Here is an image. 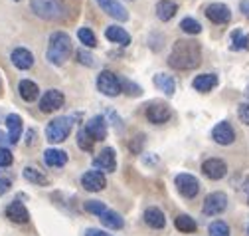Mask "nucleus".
Returning <instances> with one entry per match:
<instances>
[{"label":"nucleus","mask_w":249,"mask_h":236,"mask_svg":"<svg viewBox=\"0 0 249 236\" xmlns=\"http://www.w3.org/2000/svg\"><path fill=\"white\" fill-rule=\"evenodd\" d=\"M97 90L103 94V96H109V98H117L121 94V79L109 72V70H103L99 76H97Z\"/></svg>","instance_id":"7"},{"label":"nucleus","mask_w":249,"mask_h":236,"mask_svg":"<svg viewBox=\"0 0 249 236\" xmlns=\"http://www.w3.org/2000/svg\"><path fill=\"white\" fill-rule=\"evenodd\" d=\"M75 60H77L79 64L87 66V68H95V66H97L95 58H93L91 54H87V52H83V50H77V52H75Z\"/></svg>","instance_id":"37"},{"label":"nucleus","mask_w":249,"mask_h":236,"mask_svg":"<svg viewBox=\"0 0 249 236\" xmlns=\"http://www.w3.org/2000/svg\"><path fill=\"white\" fill-rule=\"evenodd\" d=\"M152 83L157 85L160 92H164L166 96H174L176 94V81L168 74H157V76L152 78Z\"/></svg>","instance_id":"26"},{"label":"nucleus","mask_w":249,"mask_h":236,"mask_svg":"<svg viewBox=\"0 0 249 236\" xmlns=\"http://www.w3.org/2000/svg\"><path fill=\"white\" fill-rule=\"evenodd\" d=\"M239 10H241L243 16L249 18V0H241V2H239Z\"/></svg>","instance_id":"43"},{"label":"nucleus","mask_w":249,"mask_h":236,"mask_svg":"<svg viewBox=\"0 0 249 236\" xmlns=\"http://www.w3.org/2000/svg\"><path fill=\"white\" fill-rule=\"evenodd\" d=\"M18 94H20V98H22L24 101L32 103V101H36L38 96H40V87H38V83L32 81V79H22V81L18 83Z\"/></svg>","instance_id":"20"},{"label":"nucleus","mask_w":249,"mask_h":236,"mask_svg":"<svg viewBox=\"0 0 249 236\" xmlns=\"http://www.w3.org/2000/svg\"><path fill=\"white\" fill-rule=\"evenodd\" d=\"M93 167L95 169H101L105 173H113L117 169V155H115V149L113 147H105V149L93 159Z\"/></svg>","instance_id":"13"},{"label":"nucleus","mask_w":249,"mask_h":236,"mask_svg":"<svg viewBox=\"0 0 249 236\" xmlns=\"http://www.w3.org/2000/svg\"><path fill=\"white\" fill-rule=\"evenodd\" d=\"M44 163L48 167H53V169H59L68 163V153L61 151V149H46L44 151Z\"/></svg>","instance_id":"24"},{"label":"nucleus","mask_w":249,"mask_h":236,"mask_svg":"<svg viewBox=\"0 0 249 236\" xmlns=\"http://www.w3.org/2000/svg\"><path fill=\"white\" fill-rule=\"evenodd\" d=\"M212 139L220 145H231L235 141V131L230 121H220L212 129Z\"/></svg>","instance_id":"14"},{"label":"nucleus","mask_w":249,"mask_h":236,"mask_svg":"<svg viewBox=\"0 0 249 236\" xmlns=\"http://www.w3.org/2000/svg\"><path fill=\"white\" fill-rule=\"evenodd\" d=\"M180 30L184 34H188V36H196V34L202 32V24L198 20H194V18H184L180 22Z\"/></svg>","instance_id":"31"},{"label":"nucleus","mask_w":249,"mask_h":236,"mask_svg":"<svg viewBox=\"0 0 249 236\" xmlns=\"http://www.w3.org/2000/svg\"><path fill=\"white\" fill-rule=\"evenodd\" d=\"M6 216L16 224H26L30 220V213L20 200H14L6 206Z\"/></svg>","instance_id":"19"},{"label":"nucleus","mask_w":249,"mask_h":236,"mask_svg":"<svg viewBox=\"0 0 249 236\" xmlns=\"http://www.w3.org/2000/svg\"><path fill=\"white\" fill-rule=\"evenodd\" d=\"M237 117L243 125H249V103H239L237 107Z\"/></svg>","instance_id":"39"},{"label":"nucleus","mask_w":249,"mask_h":236,"mask_svg":"<svg viewBox=\"0 0 249 236\" xmlns=\"http://www.w3.org/2000/svg\"><path fill=\"white\" fill-rule=\"evenodd\" d=\"M14 161L10 149H6V147H0V167H10Z\"/></svg>","instance_id":"38"},{"label":"nucleus","mask_w":249,"mask_h":236,"mask_svg":"<svg viewBox=\"0 0 249 236\" xmlns=\"http://www.w3.org/2000/svg\"><path fill=\"white\" fill-rule=\"evenodd\" d=\"M105 38L109 40V42H115V44H121V46H129L131 44V34L124 30V28H121V26H109L107 30H105Z\"/></svg>","instance_id":"21"},{"label":"nucleus","mask_w":249,"mask_h":236,"mask_svg":"<svg viewBox=\"0 0 249 236\" xmlns=\"http://www.w3.org/2000/svg\"><path fill=\"white\" fill-rule=\"evenodd\" d=\"M174 187H176V191H178L184 198H194V197L200 193V183H198L196 177L190 175V173H180V175H176Z\"/></svg>","instance_id":"5"},{"label":"nucleus","mask_w":249,"mask_h":236,"mask_svg":"<svg viewBox=\"0 0 249 236\" xmlns=\"http://www.w3.org/2000/svg\"><path fill=\"white\" fill-rule=\"evenodd\" d=\"M10 62L18 68V70H30L34 66V54L26 50V48H14L10 54Z\"/></svg>","instance_id":"17"},{"label":"nucleus","mask_w":249,"mask_h":236,"mask_svg":"<svg viewBox=\"0 0 249 236\" xmlns=\"http://www.w3.org/2000/svg\"><path fill=\"white\" fill-rule=\"evenodd\" d=\"M16 2H18V0H16Z\"/></svg>","instance_id":"48"},{"label":"nucleus","mask_w":249,"mask_h":236,"mask_svg":"<svg viewBox=\"0 0 249 236\" xmlns=\"http://www.w3.org/2000/svg\"><path fill=\"white\" fill-rule=\"evenodd\" d=\"M6 127H8V141L18 143V139L22 135V117L18 113H10L6 117Z\"/></svg>","instance_id":"25"},{"label":"nucleus","mask_w":249,"mask_h":236,"mask_svg":"<svg viewBox=\"0 0 249 236\" xmlns=\"http://www.w3.org/2000/svg\"><path fill=\"white\" fill-rule=\"evenodd\" d=\"M217 76L215 74H202V76H196L194 78V81H192V85H194V90L196 92H202V94H208V92H212L213 87L217 85Z\"/></svg>","instance_id":"22"},{"label":"nucleus","mask_w":249,"mask_h":236,"mask_svg":"<svg viewBox=\"0 0 249 236\" xmlns=\"http://www.w3.org/2000/svg\"><path fill=\"white\" fill-rule=\"evenodd\" d=\"M105 185H107V181H105V175L101 171H87L81 177V187L89 193H99L105 189Z\"/></svg>","instance_id":"12"},{"label":"nucleus","mask_w":249,"mask_h":236,"mask_svg":"<svg viewBox=\"0 0 249 236\" xmlns=\"http://www.w3.org/2000/svg\"><path fill=\"white\" fill-rule=\"evenodd\" d=\"M176 10H178V4L172 2V0H159L157 8H154V12H157V18L162 20V22L172 20L174 14H176Z\"/></svg>","instance_id":"23"},{"label":"nucleus","mask_w":249,"mask_h":236,"mask_svg":"<svg viewBox=\"0 0 249 236\" xmlns=\"http://www.w3.org/2000/svg\"><path fill=\"white\" fill-rule=\"evenodd\" d=\"M77 38L87 48H95L97 46V38H95V34H93L91 28H79V30H77Z\"/></svg>","instance_id":"32"},{"label":"nucleus","mask_w":249,"mask_h":236,"mask_svg":"<svg viewBox=\"0 0 249 236\" xmlns=\"http://www.w3.org/2000/svg\"><path fill=\"white\" fill-rule=\"evenodd\" d=\"M30 8L42 20L61 22L68 18V6L61 0H30Z\"/></svg>","instance_id":"3"},{"label":"nucleus","mask_w":249,"mask_h":236,"mask_svg":"<svg viewBox=\"0 0 249 236\" xmlns=\"http://www.w3.org/2000/svg\"><path fill=\"white\" fill-rule=\"evenodd\" d=\"M97 4L101 6L103 12H107L111 18H115L119 22H127L129 20L127 8H124L121 2H117V0H97Z\"/></svg>","instance_id":"15"},{"label":"nucleus","mask_w":249,"mask_h":236,"mask_svg":"<svg viewBox=\"0 0 249 236\" xmlns=\"http://www.w3.org/2000/svg\"><path fill=\"white\" fill-rule=\"evenodd\" d=\"M208 232H210V236H230V234H231L228 222H224V220H213V222L210 224Z\"/></svg>","instance_id":"34"},{"label":"nucleus","mask_w":249,"mask_h":236,"mask_svg":"<svg viewBox=\"0 0 249 236\" xmlns=\"http://www.w3.org/2000/svg\"><path fill=\"white\" fill-rule=\"evenodd\" d=\"M66 103V96L59 90H48L40 99V111L42 113H53Z\"/></svg>","instance_id":"11"},{"label":"nucleus","mask_w":249,"mask_h":236,"mask_svg":"<svg viewBox=\"0 0 249 236\" xmlns=\"http://www.w3.org/2000/svg\"><path fill=\"white\" fill-rule=\"evenodd\" d=\"M101 222H103V226H107L109 230H121V228L124 226V220H123V216H121L117 211H107V213H103V215H101Z\"/></svg>","instance_id":"28"},{"label":"nucleus","mask_w":249,"mask_h":236,"mask_svg":"<svg viewBox=\"0 0 249 236\" xmlns=\"http://www.w3.org/2000/svg\"><path fill=\"white\" fill-rule=\"evenodd\" d=\"M142 145H144V135H137V137H133V141H131V151L133 153H137V155H141V149H142Z\"/></svg>","instance_id":"40"},{"label":"nucleus","mask_w":249,"mask_h":236,"mask_svg":"<svg viewBox=\"0 0 249 236\" xmlns=\"http://www.w3.org/2000/svg\"><path fill=\"white\" fill-rule=\"evenodd\" d=\"M228 209V195L226 193H210L206 198H204V204H202V213L206 216H215V215H222L224 211Z\"/></svg>","instance_id":"6"},{"label":"nucleus","mask_w":249,"mask_h":236,"mask_svg":"<svg viewBox=\"0 0 249 236\" xmlns=\"http://www.w3.org/2000/svg\"><path fill=\"white\" fill-rule=\"evenodd\" d=\"M85 131L91 135L93 141H103L107 137V121H105V117L103 115L91 117V119L87 121V125H85Z\"/></svg>","instance_id":"16"},{"label":"nucleus","mask_w":249,"mask_h":236,"mask_svg":"<svg viewBox=\"0 0 249 236\" xmlns=\"http://www.w3.org/2000/svg\"><path fill=\"white\" fill-rule=\"evenodd\" d=\"M204 14L213 24H228L231 20V10L224 2H212V4H208Z\"/></svg>","instance_id":"10"},{"label":"nucleus","mask_w":249,"mask_h":236,"mask_svg":"<svg viewBox=\"0 0 249 236\" xmlns=\"http://www.w3.org/2000/svg\"><path fill=\"white\" fill-rule=\"evenodd\" d=\"M170 115H172V111H170V105L166 101H150L146 105V119L154 125L166 123L170 119Z\"/></svg>","instance_id":"8"},{"label":"nucleus","mask_w":249,"mask_h":236,"mask_svg":"<svg viewBox=\"0 0 249 236\" xmlns=\"http://www.w3.org/2000/svg\"><path fill=\"white\" fill-rule=\"evenodd\" d=\"M6 139H8V137H6V135H4V133H2V131H0V143H4V141H6Z\"/></svg>","instance_id":"45"},{"label":"nucleus","mask_w":249,"mask_h":236,"mask_svg":"<svg viewBox=\"0 0 249 236\" xmlns=\"http://www.w3.org/2000/svg\"><path fill=\"white\" fill-rule=\"evenodd\" d=\"M245 96H247V99H249V85H247V90H245Z\"/></svg>","instance_id":"46"},{"label":"nucleus","mask_w":249,"mask_h":236,"mask_svg":"<svg viewBox=\"0 0 249 236\" xmlns=\"http://www.w3.org/2000/svg\"><path fill=\"white\" fill-rule=\"evenodd\" d=\"M121 92H124V94L131 96V98H139V96L142 94V87L137 85V83L131 81V79H121Z\"/></svg>","instance_id":"35"},{"label":"nucleus","mask_w":249,"mask_h":236,"mask_svg":"<svg viewBox=\"0 0 249 236\" xmlns=\"http://www.w3.org/2000/svg\"><path fill=\"white\" fill-rule=\"evenodd\" d=\"M249 48V34H245L243 30H233L231 32V50L233 52H241Z\"/></svg>","instance_id":"30"},{"label":"nucleus","mask_w":249,"mask_h":236,"mask_svg":"<svg viewBox=\"0 0 249 236\" xmlns=\"http://www.w3.org/2000/svg\"><path fill=\"white\" fill-rule=\"evenodd\" d=\"M85 236H109V234L103 232V230H99V228H87L85 230Z\"/></svg>","instance_id":"42"},{"label":"nucleus","mask_w":249,"mask_h":236,"mask_svg":"<svg viewBox=\"0 0 249 236\" xmlns=\"http://www.w3.org/2000/svg\"><path fill=\"white\" fill-rule=\"evenodd\" d=\"M10 187H12V181L6 179V177H0V197L6 195L10 191Z\"/></svg>","instance_id":"41"},{"label":"nucleus","mask_w":249,"mask_h":236,"mask_svg":"<svg viewBox=\"0 0 249 236\" xmlns=\"http://www.w3.org/2000/svg\"><path fill=\"white\" fill-rule=\"evenodd\" d=\"M71 127H73V119L71 117H66V115H61V117H55V119L50 121V125L46 127V139L50 143H61V141H66L71 133Z\"/></svg>","instance_id":"4"},{"label":"nucleus","mask_w":249,"mask_h":236,"mask_svg":"<svg viewBox=\"0 0 249 236\" xmlns=\"http://www.w3.org/2000/svg\"><path fill=\"white\" fill-rule=\"evenodd\" d=\"M83 209H85V213L97 215V216H101L103 213L109 211L107 206H105V202H101V200H85V202H83Z\"/></svg>","instance_id":"33"},{"label":"nucleus","mask_w":249,"mask_h":236,"mask_svg":"<svg viewBox=\"0 0 249 236\" xmlns=\"http://www.w3.org/2000/svg\"><path fill=\"white\" fill-rule=\"evenodd\" d=\"M93 143H95V141H93L91 139V135L85 131V129H81V131H77V145L81 147V149L83 151H93Z\"/></svg>","instance_id":"36"},{"label":"nucleus","mask_w":249,"mask_h":236,"mask_svg":"<svg viewBox=\"0 0 249 236\" xmlns=\"http://www.w3.org/2000/svg\"><path fill=\"white\" fill-rule=\"evenodd\" d=\"M34 141H36V131L30 129V131L26 133V145H34Z\"/></svg>","instance_id":"44"},{"label":"nucleus","mask_w":249,"mask_h":236,"mask_svg":"<svg viewBox=\"0 0 249 236\" xmlns=\"http://www.w3.org/2000/svg\"><path fill=\"white\" fill-rule=\"evenodd\" d=\"M22 177L28 181V183H32V185H40V187H44V185H48L50 183V179L42 173V171H38L36 167H26L24 171H22Z\"/></svg>","instance_id":"27"},{"label":"nucleus","mask_w":249,"mask_h":236,"mask_svg":"<svg viewBox=\"0 0 249 236\" xmlns=\"http://www.w3.org/2000/svg\"><path fill=\"white\" fill-rule=\"evenodd\" d=\"M71 52H73L71 38L66 32H53L50 36V44H48V50H46V58H48L50 64L64 66L70 60Z\"/></svg>","instance_id":"2"},{"label":"nucleus","mask_w":249,"mask_h":236,"mask_svg":"<svg viewBox=\"0 0 249 236\" xmlns=\"http://www.w3.org/2000/svg\"><path fill=\"white\" fill-rule=\"evenodd\" d=\"M202 62V46L196 40L190 38H180L172 44L170 56H168V66L172 70H194Z\"/></svg>","instance_id":"1"},{"label":"nucleus","mask_w":249,"mask_h":236,"mask_svg":"<svg viewBox=\"0 0 249 236\" xmlns=\"http://www.w3.org/2000/svg\"><path fill=\"white\" fill-rule=\"evenodd\" d=\"M247 232H249V226H247Z\"/></svg>","instance_id":"47"},{"label":"nucleus","mask_w":249,"mask_h":236,"mask_svg":"<svg viewBox=\"0 0 249 236\" xmlns=\"http://www.w3.org/2000/svg\"><path fill=\"white\" fill-rule=\"evenodd\" d=\"M202 173L208 177V179H212V181H220V179H224V177L228 175V165H226L224 159L212 157V159H206L202 163Z\"/></svg>","instance_id":"9"},{"label":"nucleus","mask_w":249,"mask_h":236,"mask_svg":"<svg viewBox=\"0 0 249 236\" xmlns=\"http://www.w3.org/2000/svg\"><path fill=\"white\" fill-rule=\"evenodd\" d=\"M174 226L180 230V232H196V228H198V224H196V220L192 218V216H188V215H178L176 218H174Z\"/></svg>","instance_id":"29"},{"label":"nucleus","mask_w":249,"mask_h":236,"mask_svg":"<svg viewBox=\"0 0 249 236\" xmlns=\"http://www.w3.org/2000/svg\"><path fill=\"white\" fill-rule=\"evenodd\" d=\"M142 220L146 222V226H150L154 230H160V228L166 226V216L159 206H148V209L144 211V215H142Z\"/></svg>","instance_id":"18"}]
</instances>
